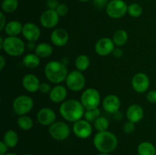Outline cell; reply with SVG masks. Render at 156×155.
<instances>
[{"label": "cell", "mask_w": 156, "mask_h": 155, "mask_svg": "<svg viewBox=\"0 0 156 155\" xmlns=\"http://www.w3.org/2000/svg\"><path fill=\"white\" fill-rule=\"evenodd\" d=\"M144 115L143 107L139 104H132L128 107L126 112V116L129 121L137 123L142 120Z\"/></svg>", "instance_id": "obj_19"}, {"label": "cell", "mask_w": 156, "mask_h": 155, "mask_svg": "<svg viewBox=\"0 0 156 155\" xmlns=\"http://www.w3.org/2000/svg\"><path fill=\"white\" fill-rule=\"evenodd\" d=\"M3 44H4V39L2 37H0V50H2Z\"/></svg>", "instance_id": "obj_45"}, {"label": "cell", "mask_w": 156, "mask_h": 155, "mask_svg": "<svg viewBox=\"0 0 156 155\" xmlns=\"http://www.w3.org/2000/svg\"><path fill=\"white\" fill-rule=\"evenodd\" d=\"M78 1L82 2H88V1H90V0H78Z\"/></svg>", "instance_id": "obj_48"}, {"label": "cell", "mask_w": 156, "mask_h": 155, "mask_svg": "<svg viewBox=\"0 0 156 155\" xmlns=\"http://www.w3.org/2000/svg\"><path fill=\"white\" fill-rule=\"evenodd\" d=\"M22 62L26 68H35L39 66L41 60L39 56H37L35 53H28L24 56Z\"/></svg>", "instance_id": "obj_25"}, {"label": "cell", "mask_w": 156, "mask_h": 155, "mask_svg": "<svg viewBox=\"0 0 156 155\" xmlns=\"http://www.w3.org/2000/svg\"><path fill=\"white\" fill-rule=\"evenodd\" d=\"M17 124L18 127L22 130L28 131L33 127L34 122L30 117L24 115L18 116V118L17 119Z\"/></svg>", "instance_id": "obj_27"}, {"label": "cell", "mask_w": 156, "mask_h": 155, "mask_svg": "<svg viewBox=\"0 0 156 155\" xmlns=\"http://www.w3.org/2000/svg\"><path fill=\"white\" fill-rule=\"evenodd\" d=\"M2 50L9 56L18 57L21 56L25 50V44L18 36H7L4 39Z\"/></svg>", "instance_id": "obj_4"}, {"label": "cell", "mask_w": 156, "mask_h": 155, "mask_svg": "<svg viewBox=\"0 0 156 155\" xmlns=\"http://www.w3.org/2000/svg\"><path fill=\"white\" fill-rule=\"evenodd\" d=\"M9 147L3 141H0V155H5Z\"/></svg>", "instance_id": "obj_39"}, {"label": "cell", "mask_w": 156, "mask_h": 155, "mask_svg": "<svg viewBox=\"0 0 156 155\" xmlns=\"http://www.w3.org/2000/svg\"><path fill=\"white\" fill-rule=\"evenodd\" d=\"M80 102L85 110L95 109L98 107L100 104V94L94 88H88L85 90L82 94Z\"/></svg>", "instance_id": "obj_5"}, {"label": "cell", "mask_w": 156, "mask_h": 155, "mask_svg": "<svg viewBox=\"0 0 156 155\" xmlns=\"http://www.w3.org/2000/svg\"><path fill=\"white\" fill-rule=\"evenodd\" d=\"M75 65L79 71H85L90 65L89 58L85 55H79L75 60Z\"/></svg>", "instance_id": "obj_28"}, {"label": "cell", "mask_w": 156, "mask_h": 155, "mask_svg": "<svg viewBox=\"0 0 156 155\" xmlns=\"http://www.w3.org/2000/svg\"><path fill=\"white\" fill-rule=\"evenodd\" d=\"M2 141L5 143V144L9 148H13L16 147L18 144L19 138H18V133L15 131L10 129L5 132Z\"/></svg>", "instance_id": "obj_22"}, {"label": "cell", "mask_w": 156, "mask_h": 155, "mask_svg": "<svg viewBox=\"0 0 156 155\" xmlns=\"http://www.w3.org/2000/svg\"><path fill=\"white\" fill-rule=\"evenodd\" d=\"M34 106V100L27 95H20L14 100L12 109L14 112L18 116L28 113Z\"/></svg>", "instance_id": "obj_6"}, {"label": "cell", "mask_w": 156, "mask_h": 155, "mask_svg": "<svg viewBox=\"0 0 156 155\" xmlns=\"http://www.w3.org/2000/svg\"><path fill=\"white\" fill-rule=\"evenodd\" d=\"M59 5V3L58 0H47V6L48 7V9H54V10H56V9Z\"/></svg>", "instance_id": "obj_38"}, {"label": "cell", "mask_w": 156, "mask_h": 155, "mask_svg": "<svg viewBox=\"0 0 156 155\" xmlns=\"http://www.w3.org/2000/svg\"><path fill=\"white\" fill-rule=\"evenodd\" d=\"M99 116H101V110L99 108L85 110L84 114L85 119L89 122H94Z\"/></svg>", "instance_id": "obj_32"}, {"label": "cell", "mask_w": 156, "mask_h": 155, "mask_svg": "<svg viewBox=\"0 0 156 155\" xmlns=\"http://www.w3.org/2000/svg\"><path fill=\"white\" fill-rule=\"evenodd\" d=\"M40 82L39 78L33 74H27L22 78V86L24 89L30 93H35L39 91Z\"/></svg>", "instance_id": "obj_18"}, {"label": "cell", "mask_w": 156, "mask_h": 155, "mask_svg": "<svg viewBox=\"0 0 156 155\" xmlns=\"http://www.w3.org/2000/svg\"><path fill=\"white\" fill-rule=\"evenodd\" d=\"M21 33L28 42H36L41 36V30L34 23L27 22L23 25Z\"/></svg>", "instance_id": "obj_14"}, {"label": "cell", "mask_w": 156, "mask_h": 155, "mask_svg": "<svg viewBox=\"0 0 156 155\" xmlns=\"http://www.w3.org/2000/svg\"><path fill=\"white\" fill-rule=\"evenodd\" d=\"M93 144L100 153H111L118 145L117 136L109 131L98 132L94 137Z\"/></svg>", "instance_id": "obj_2"}, {"label": "cell", "mask_w": 156, "mask_h": 155, "mask_svg": "<svg viewBox=\"0 0 156 155\" xmlns=\"http://www.w3.org/2000/svg\"><path fill=\"white\" fill-rule=\"evenodd\" d=\"M18 7V0H2L1 3L2 10L5 13H12Z\"/></svg>", "instance_id": "obj_29"}, {"label": "cell", "mask_w": 156, "mask_h": 155, "mask_svg": "<svg viewBox=\"0 0 156 155\" xmlns=\"http://www.w3.org/2000/svg\"><path fill=\"white\" fill-rule=\"evenodd\" d=\"M35 42H28L27 44V47L29 50H35L37 46L34 44Z\"/></svg>", "instance_id": "obj_44"}, {"label": "cell", "mask_w": 156, "mask_h": 155, "mask_svg": "<svg viewBox=\"0 0 156 155\" xmlns=\"http://www.w3.org/2000/svg\"><path fill=\"white\" fill-rule=\"evenodd\" d=\"M135 130V123L128 120L123 126V131L126 134H131Z\"/></svg>", "instance_id": "obj_34"}, {"label": "cell", "mask_w": 156, "mask_h": 155, "mask_svg": "<svg viewBox=\"0 0 156 155\" xmlns=\"http://www.w3.org/2000/svg\"><path fill=\"white\" fill-rule=\"evenodd\" d=\"M113 115H114V118L116 120H117V121H120V120H121L122 119H123V113H122L120 110L114 112V113L113 114Z\"/></svg>", "instance_id": "obj_42"}, {"label": "cell", "mask_w": 156, "mask_h": 155, "mask_svg": "<svg viewBox=\"0 0 156 155\" xmlns=\"http://www.w3.org/2000/svg\"><path fill=\"white\" fill-rule=\"evenodd\" d=\"M59 112L65 120L70 122H76L84 116L85 109L79 100L69 99L61 103Z\"/></svg>", "instance_id": "obj_1"}, {"label": "cell", "mask_w": 156, "mask_h": 155, "mask_svg": "<svg viewBox=\"0 0 156 155\" xmlns=\"http://www.w3.org/2000/svg\"><path fill=\"white\" fill-rule=\"evenodd\" d=\"M109 121L105 116H99L95 121L94 122V126L98 132H105L108 131L109 128Z\"/></svg>", "instance_id": "obj_30"}, {"label": "cell", "mask_w": 156, "mask_h": 155, "mask_svg": "<svg viewBox=\"0 0 156 155\" xmlns=\"http://www.w3.org/2000/svg\"><path fill=\"white\" fill-rule=\"evenodd\" d=\"M139 155H156V147L149 141H143L137 147Z\"/></svg>", "instance_id": "obj_24"}, {"label": "cell", "mask_w": 156, "mask_h": 155, "mask_svg": "<svg viewBox=\"0 0 156 155\" xmlns=\"http://www.w3.org/2000/svg\"><path fill=\"white\" fill-rule=\"evenodd\" d=\"M23 25L18 21H11L6 24L5 27V32L8 36H18L22 33Z\"/></svg>", "instance_id": "obj_21"}, {"label": "cell", "mask_w": 156, "mask_h": 155, "mask_svg": "<svg viewBox=\"0 0 156 155\" xmlns=\"http://www.w3.org/2000/svg\"><path fill=\"white\" fill-rule=\"evenodd\" d=\"M127 13L133 18H139L143 14V8L138 3H131L128 5Z\"/></svg>", "instance_id": "obj_31"}, {"label": "cell", "mask_w": 156, "mask_h": 155, "mask_svg": "<svg viewBox=\"0 0 156 155\" xmlns=\"http://www.w3.org/2000/svg\"><path fill=\"white\" fill-rule=\"evenodd\" d=\"M5 65H6L5 59V57L3 56H0V70H1V71H2V70L4 69Z\"/></svg>", "instance_id": "obj_43"}, {"label": "cell", "mask_w": 156, "mask_h": 155, "mask_svg": "<svg viewBox=\"0 0 156 155\" xmlns=\"http://www.w3.org/2000/svg\"><path fill=\"white\" fill-rule=\"evenodd\" d=\"M44 74L50 82L59 84L64 81L68 76V69L63 62L58 61H50L46 64Z\"/></svg>", "instance_id": "obj_3"}, {"label": "cell", "mask_w": 156, "mask_h": 155, "mask_svg": "<svg viewBox=\"0 0 156 155\" xmlns=\"http://www.w3.org/2000/svg\"><path fill=\"white\" fill-rule=\"evenodd\" d=\"M49 134L56 141H64L70 135V129L64 122L56 121L49 127Z\"/></svg>", "instance_id": "obj_9"}, {"label": "cell", "mask_w": 156, "mask_h": 155, "mask_svg": "<svg viewBox=\"0 0 156 155\" xmlns=\"http://www.w3.org/2000/svg\"><path fill=\"white\" fill-rule=\"evenodd\" d=\"M112 54L114 55V57L116 58H120L123 56V50L120 48H115L113 51Z\"/></svg>", "instance_id": "obj_41"}, {"label": "cell", "mask_w": 156, "mask_h": 155, "mask_svg": "<svg viewBox=\"0 0 156 155\" xmlns=\"http://www.w3.org/2000/svg\"><path fill=\"white\" fill-rule=\"evenodd\" d=\"M5 155H17V154L15 153H7Z\"/></svg>", "instance_id": "obj_47"}, {"label": "cell", "mask_w": 156, "mask_h": 155, "mask_svg": "<svg viewBox=\"0 0 156 155\" xmlns=\"http://www.w3.org/2000/svg\"><path fill=\"white\" fill-rule=\"evenodd\" d=\"M108 0H93V3H94V5L95 6V8H97L98 9H106L107 5L108 4Z\"/></svg>", "instance_id": "obj_35"}, {"label": "cell", "mask_w": 156, "mask_h": 155, "mask_svg": "<svg viewBox=\"0 0 156 155\" xmlns=\"http://www.w3.org/2000/svg\"><path fill=\"white\" fill-rule=\"evenodd\" d=\"M65 81L67 88L75 92L82 91L85 86V76L82 71L79 70L73 71L69 73Z\"/></svg>", "instance_id": "obj_8"}, {"label": "cell", "mask_w": 156, "mask_h": 155, "mask_svg": "<svg viewBox=\"0 0 156 155\" xmlns=\"http://www.w3.org/2000/svg\"><path fill=\"white\" fill-rule=\"evenodd\" d=\"M34 53L40 58H47L53 53V47L47 43H41L37 45Z\"/></svg>", "instance_id": "obj_23"}, {"label": "cell", "mask_w": 156, "mask_h": 155, "mask_svg": "<svg viewBox=\"0 0 156 155\" xmlns=\"http://www.w3.org/2000/svg\"><path fill=\"white\" fill-rule=\"evenodd\" d=\"M69 33L67 30L63 28H56L53 30L50 35V40L52 43L58 47H61L65 46L68 43Z\"/></svg>", "instance_id": "obj_17"}, {"label": "cell", "mask_w": 156, "mask_h": 155, "mask_svg": "<svg viewBox=\"0 0 156 155\" xmlns=\"http://www.w3.org/2000/svg\"><path fill=\"white\" fill-rule=\"evenodd\" d=\"M97 155H111V154H110V153H100Z\"/></svg>", "instance_id": "obj_46"}, {"label": "cell", "mask_w": 156, "mask_h": 155, "mask_svg": "<svg viewBox=\"0 0 156 155\" xmlns=\"http://www.w3.org/2000/svg\"><path fill=\"white\" fill-rule=\"evenodd\" d=\"M73 129L75 135L81 139H86L89 138L92 133V127H91V122L85 119H80L74 122Z\"/></svg>", "instance_id": "obj_11"}, {"label": "cell", "mask_w": 156, "mask_h": 155, "mask_svg": "<svg viewBox=\"0 0 156 155\" xmlns=\"http://www.w3.org/2000/svg\"><path fill=\"white\" fill-rule=\"evenodd\" d=\"M0 23H1V27H0V30H2L5 29V27L6 25V18L3 12H0Z\"/></svg>", "instance_id": "obj_40"}, {"label": "cell", "mask_w": 156, "mask_h": 155, "mask_svg": "<svg viewBox=\"0 0 156 155\" xmlns=\"http://www.w3.org/2000/svg\"><path fill=\"white\" fill-rule=\"evenodd\" d=\"M146 99L151 103H156V91H150L146 94Z\"/></svg>", "instance_id": "obj_37"}, {"label": "cell", "mask_w": 156, "mask_h": 155, "mask_svg": "<svg viewBox=\"0 0 156 155\" xmlns=\"http://www.w3.org/2000/svg\"><path fill=\"white\" fill-rule=\"evenodd\" d=\"M67 97V90L64 86L58 84L53 87L49 93V97L53 103H59L65 101Z\"/></svg>", "instance_id": "obj_20"}, {"label": "cell", "mask_w": 156, "mask_h": 155, "mask_svg": "<svg viewBox=\"0 0 156 155\" xmlns=\"http://www.w3.org/2000/svg\"><path fill=\"white\" fill-rule=\"evenodd\" d=\"M51 90V86H50V84H49L48 83H47V82L41 83L39 91H41V93H43V94H48V93L50 92Z\"/></svg>", "instance_id": "obj_36"}, {"label": "cell", "mask_w": 156, "mask_h": 155, "mask_svg": "<svg viewBox=\"0 0 156 155\" xmlns=\"http://www.w3.org/2000/svg\"><path fill=\"white\" fill-rule=\"evenodd\" d=\"M59 16L54 9H47L41 14L40 17V22L44 28H53L57 25Z\"/></svg>", "instance_id": "obj_12"}, {"label": "cell", "mask_w": 156, "mask_h": 155, "mask_svg": "<svg viewBox=\"0 0 156 155\" xmlns=\"http://www.w3.org/2000/svg\"><path fill=\"white\" fill-rule=\"evenodd\" d=\"M23 155H31V154H29V153H24V154Z\"/></svg>", "instance_id": "obj_49"}, {"label": "cell", "mask_w": 156, "mask_h": 155, "mask_svg": "<svg viewBox=\"0 0 156 155\" xmlns=\"http://www.w3.org/2000/svg\"><path fill=\"white\" fill-rule=\"evenodd\" d=\"M115 46L113 40L108 37H103L98 40L94 46V50L99 56H106L113 53Z\"/></svg>", "instance_id": "obj_13"}, {"label": "cell", "mask_w": 156, "mask_h": 155, "mask_svg": "<svg viewBox=\"0 0 156 155\" xmlns=\"http://www.w3.org/2000/svg\"><path fill=\"white\" fill-rule=\"evenodd\" d=\"M56 115L54 111L48 107H44L40 109L37 114V122L42 126H50L56 122Z\"/></svg>", "instance_id": "obj_15"}, {"label": "cell", "mask_w": 156, "mask_h": 155, "mask_svg": "<svg viewBox=\"0 0 156 155\" xmlns=\"http://www.w3.org/2000/svg\"><path fill=\"white\" fill-rule=\"evenodd\" d=\"M56 12L59 15V17H64L68 14L69 12V8L64 3H59V5L56 9Z\"/></svg>", "instance_id": "obj_33"}, {"label": "cell", "mask_w": 156, "mask_h": 155, "mask_svg": "<svg viewBox=\"0 0 156 155\" xmlns=\"http://www.w3.org/2000/svg\"><path fill=\"white\" fill-rule=\"evenodd\" d=\"M105 9L110 18L119 19L127 13L128 5L123 0H111Z\"/></svg>", "instance_id": "obj_7"}, {"label": "cell", "mask_w": 156, "mask_h": 155, "mask_svg": "<svg viewBox=\"0 0 156 155\" xmlns=\"http://www.w3.org/2000/svg\"><path fill=\"white\" fill-rule=\"evenodd\" d=\"M131 84H132L133 89L136 92L143 94L149 89V85H150V80L147 74L143 72H140L136 74L133 77Z\"/></svg>", "instance_id": "obj_10"}, {"label": "cell", "mask_w": 156, "mask_h": 155, "mask_svg": "<svg viewBox=\"0 0 156 155\" xmlns=\"http://www.w3.org/2000/svg\"><path fill=\"white\" fill-rule=\"evenodd\" d=\"M102 106L107 112L114 114V112L120 110V100L117 95L109 94L105 97L102 102Z\"/></svg>", "instance_id": "obj_16"}, {"label": "cell", "mask_w": 156, "mask_h": 155, "mask_svg": "<svg viewBox=\"0 0 156 155\" xmlns=\"http://www.w3.org/2000/svg\"><path fill=\"white\" fill-rule=\"evenodd\" d=\"M113 41L117 46H123L128 41L127 32L123 29L117 30L113 36Z\"/></svg>", "instance_id": "obj_26"}]
</instances>
